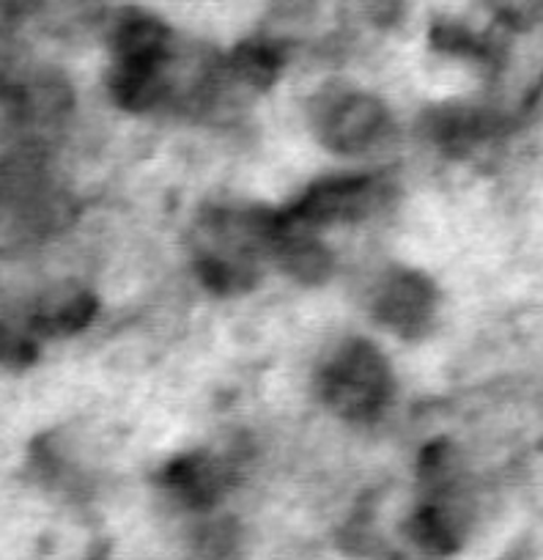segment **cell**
Here are the masks:
<instances>
[{
    "label": "cell",
    "mask_w": 543,
    "mask_h": 560,
    "mask_svg": "<svg viewBox=\"0 0 543 560\" xmlns=\"http://www.w3.org/2000/svg\"><path fill=\"white\" fill-rule=\"evenodd\" d=\"M239 476V462L228 454H185L176 456L163 470V487L181 509L209 514L231 492Z\"/></svg>",
    "instance_id": "5b68a950"
},
{
    "label": "cell",
    "mask_w": 543,
    "mask_h": 560,
    "mask_svg": "<svg viewBox=\"0 0 543 560\" xmlns=\"http://www.w3.org/2000/svg\"><path fill=\"white\" fill-rule=\"evenodd\" d=\"M310 124L321 147L343 158L385 152L396 135V121L385 102L365 91L324 89L310 105Z\"/></svg>",
    "instance_id": "7a4b0ae2"
},
{
    "label": "cell",
    "mask_w": 543,
    "mask_h": 560,
    "mask_svg": "<svg viewBox=\"0 0 543 560\" xmlns=\"http://www.w3.org/2000/svg\"><path fill=\"white\" fill-rule=\"evenodd\" d=\"M376 322L398 338H421L437 316V289L415 269H390L370 298Z\"/></svg>",
    "instance_id": "277c9868"
},
{
    "label": "cell",
    "mask_w": 543,
    "mask_h": 560,
    "mask_svg": "<svg viewBox=\"0 0 543 560\" xmlns=\"http://www.w3.org/2000/svg\"><path fill=\"white\" fill-rule=\"evenodd\" d=\"M392 196H396V185L381 171L327 176L316 182L308 192H303L288 214L308 229L321 231L327 225L359 223V220L374 218L392 201Z\"/></svg>",
    "instance_id": "3957f363"
},
{
    "label": "cell",
    "mask_w": 543,
    "mask_h": 560,
    "mask_svg": "<svg viewBox=\"0 0 543 560\" xmlns=\"http://www.w3.org/2000/svg\"><path fill=\"white\" fill-rule=\"evenodd\" d=\"M319 396L349 423H374L387 412L396 380L385 352L374 341L349 338L330 354L316 376Z\"/></svg>",
    "instance_id": "6da1fadb"
}]
</instances>
